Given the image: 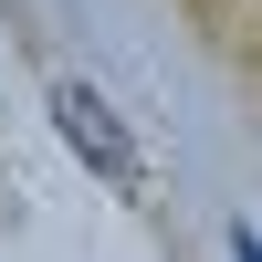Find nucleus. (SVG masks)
I'll list each match as a JSON object with an SVG mask.
<instances>
[{
  "label": "nucleus",
  "mask_w": 262,
  "mask_h": 262,
  "mask_svg": "<svg viewBox=\"0 0 262 262\" xmlns=\"http://www.w3.org/2000/svg\"><path fill=\"white\" fill-rule=\"evenodd\" d=\"M53 126L84 147V168L95 179H116V189H137V137L116 126V105L95 95V84H53Z\"/></svg>",
  "instance_id": "nucleus-1"
}]
</instances>
